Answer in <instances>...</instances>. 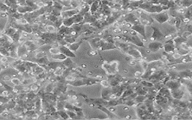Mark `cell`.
I'll use <instances>...</instances> for the list:
<instances>
[{"label": "cell", "instance_id": "obj_11", "mask_svg": "<svg viewBox=\"0 0 192 120\" xmlns=\"http://www.w3.org/2000/svg\"><path fill=\"white\" fill-rule=\"evenodd\" d=\"M80 12V9L79 8H71L66 11H62V14H61V17H62L63 19L65 18H68V17H72L74 16H75L76 14H79Z\"/></svg>", "mask_w": 192, "mask_h": 120}, {"label": "cell", "instance_id": "obj_16", "mask_svg": "<svg viewBox=\"0 0 192 120\" xmlns=\"http://www.w3.org/2000/svg\"><path fill=\"white\" fill-rule=\"evenodd\" d=\"M50 58L53 61H56V62H63L65 59H67V56L62 53H57V54H53V55H50Z\"/></svg>", "mask_w": 192, "mask_h": 120}, {"label": "cell", "instance_id": "obj_12", "mask_svg": "<svg viewBox=\"0 0 192 120\" xmlns=\"http://www.w3.org/2000/svg\"><path fill=\"white\" fill-rule=\"evenodd\" d=\"M169 16L166 12H160L155 16V20L159 23H164L169 20Z\"/></svg>", "mask_w": 192, "mask_h": 120}, {"label": "cell", "instance_id": "obj_31", "mask_svg": "<svg viewBox=\"0 0 192 120\" xmlns=\"http://www.w3.org/2000/svg\"><path fill=\"white\" fill-rule=\"evenodd\" d=\"M140 84L143 86V87H145V88H151V87H153L154 86V85H153V83H151V82H149V81H146V80H141L140 81Z\"/></svg>", "mask_w": 192, "mask_h": 120}, {"label": "cell", "instance_id": "obj_15", "mask_svg": "<svg viewBox=\"0 0 192 120\" xmlns=\"http://www.w3.org/2000/svg\"><path fill=\"white\" fill-rule=\"evenodd\" d=\"M101 5V1H98V0H97V1H95V2L90 5V11H89V12H90L92 14H95L98 11V10H99Z\"/></svg>", "mask_w": 192, "mask_h": 120}, {"label": "cell", "instance_id": "obj_8", "mask_svg": "<svg viewBox=\"0 0 192 120\" xmlns=\"http://www.w3.org/2000/svg\"><path fill=\"white\" fill-rule=\"evenodd\" d=\"M163 47H164V45L162 44V43H161L160 41H151L148 44L147 48L150 52L155 53V52H158L160 49H161Z\"/></svg>", "mask_w": 192, "mask_h": 120}, {"label": "cell", "instance_id": "obj_33", "mask_svg": "<svg viewBox=\"0 0 192 120\" xmlns=\"http://www.w3.org/2000/svg\"><path fill=\"white\" fill-rule=\"evenodd\" d=\"M11 82V83L14 84V86H18V85L22 84V80H20V79L18 78V77H12Z\"/></svg>", "mask_w": 192, "mask_h": 120}, {"label": "cell", "instance_id": "obj_35", "mask_svg": "<svg viewBox=\"0 0 192 120\" xmlns=\"http://www.w3.org/2000/svg\"><path fill=\"white\" fill-rule=\"evenodd\" d=\"M123 31H122V29L120 27H115L113 29V32L116 35H119L120 33H122Z\"/></svg>", "mask_w": 192, "mask_h": 120}, {"label": "cell", "instance_id": "obj_13", "mask_svg": "<svg viewBox=\"0 0 192 120\" xmlns=\"http://www.w3.org/2000/svg\"><path fill=\"white\" fill-rule=\"evenodd\" d=\"M112 89L110 87L109 88H104L101 90V98L106 101H109L110 99V96L112 95Z\"/></svg>", "mask_w": 192, "mask_h": 120}, {"label": "cell", "instance_id": "obj_22", "mask_svg": "<svg viewBox=\"0 0 192 120\" xmlns=\"http://www.w3.org/2000/svg\"><path fill=\"white\" fill-rule=\"evenodd\" d=\"M83 40H80V41H76V42H74V43H73V44H68V47L70 48V49H71L73 52L75 53V52L79 49V47H80V45L82 44V43H83Z\"/></svg>", "mask_w": 192, "mask_h": 120}, {"label": "cell", "instance_id": "obj_5", "mask_svg": "<svg viewBox=\"0 0 192 120\" xmlns=\"http://www.w3.org/2000/svg\"><path fill=\"white\" fill-rule=\"evenodd\" d=\"M126 54H128L130 57H131V58H133L136 60H138V61L143 59V56L141 53V52L135 47H131Z\"/></svg>", "mask_w": 192, "mask_h": 120}, {"label": "cell", "instance_id": "obj_2", "mask_svg": "<svg viewBox=\"0 0 192 120\" xmlns=\"http://www.w3.org/2000/svg\"><path fill=\"white\" fill-rule=\"evenodd\" d=\"M131 30L134 31L135 32H137L138 35H140L143 38V41L145 40L146 41H147V37H146V26L143 25L141 23H138L137 24H134L131 26V28L129 29Z\"/></svg>", "mask_w": 192, "mask_h": 120}, {"label": "cell", "instance_id": "obj_21", "mask_svg": "<svg viewBox=\"0 0 192 120\" xmlns=\"http://www.w3.org/2000/svg\"><path fill=\"white\" fill-rule=\"evenodd\" d=\"M62 63L65 67V68H70V69L74 68V64L73 61L71 60V58L67 57V59H65L63 62H62Z\"/></svg>", "mask_w": 192, "mask_h": 120}, {"label": "cell", "instance_id": "obj_32", "mask_svg": "<svg viewBox=\"0 0 192 120\" xmlns=\"http://www.w3.org/2000/svg\"><path fill=\"white\" fill-rule=\"evenodd\" d=\"M58 19H59V17H56V16H55V15H53V14H47V20H48L49 21L53 23H56Z\"/></svg>", "mask_w": 192, "mask_h": 120}, {"label": "cell", "instance_id": "obj_17", "mask_svg": "<svg viewBox=\"0 0 192 120\" xmlns=\"http://www.w3.org/2000/svg\"><path fill=\"white\" fill-rule=\"evenodd\" d=\"M83 80L86 83V86H91L96 83H100L101 80L97 77H86V78L83 77Z\"/></svg>", "mask_w": 192, "mask_h": 120}, {"label": "cell", "instance_id": "obj_25", "mask_svg": "<svg viewBox=\"0 0 192 120\" xmlns=\"http://www.w3.org/2000/svg\"><path fill=\"white\" fill-rule=\"evenodd\" d=\"M146 95H137L136 96V98L134 99L135 103L137 104H137H142L144 102V101L146 100Z\"/></svg>", "mask_w": 192, "mask_h": 120}, {"label": "cell", "instance_id": "obj_36", "mask_svg": "<svg viewBox=\"0 0 192 120\" xmlns=\"http://www.w3.org/2000/svg\"><path fill=\"white\" fill-rule=\"evenodd\" d=\"M11 78H12V77H11L8 76V75H4V76L2 77V80L3 82L11 81Z\"/></svg>", "mask_w": 192, "mask_h": 120}, {"label": "cell", "instance_id": "obj_4", "mask_svg": "<svg viewBox=\"0 0 192 120\" xmlns=\"http://www.w3.org/2000/svg\"><path fill=\"white\" fill-rule=\"evenodd\" d=\"M103 38L102 37L98 36L92 38L89 40V44L91 47L92 50H95L97 51H100L101 47V43H102Z\"/></svg>", "mask_w": 192, "mask_h": 120}, {"label": "cell", "instance_id": "obj_18", "mask_svg": "<svg viewBox=\"0 0 192 120\" xmlns=\"http://www.w3.org/2000/svg\"><path fill=\"white\" fill-rule=\"evenodd\" d=\"M45 31L47 32H50V33H55V32H58L59 29L55 26L53 25V24H45Z\"/></svg>", "mask_w": 192, "mask_h": 120}, {"label": "cell", "instance_id": "obj_28", "mask_svg": "<svg viewBox=\"0 0 192 120\" xmlns=\"http://www.w3.org/2000/svg\"><path fill=\"white\" fill-rule=\"evenodd\" d=\"M58 113H59V115L60 118L64 119H70V117H69V116L68 115L67 111H66L65 110H58Z\"/></svg>", "mask_w": 192, "mask_h": 120}, {"label": "cell", "instance_id": "obj_24", "mask_svg": "<svg viewBox=\"0 0 192 120\" xmlns=\"http://www.w3.org/2000/svg\"><path fill=\"white\" fill-rule=\"evenodd\" d=\"M77 38H78V37H77V36H72V35H69L65 36L64 40H65V41L68 44H73V43L76 42L77 40Z\"/></svg>", "mask_w": 192, "mask_h": 120}, {"label": "cell", "instance_id": "obj_37", "mask_svg": "<svg viewBox=\"0 0 192 120\" xmlns=\"http://www.w3.org/2000/svg\"><path fill=\"white\" fill-rule=\"evenodd\" d=\"M128 64L130 65H132V66H134V65H137V60L136 59H129V60H128Z\"/></svg>", "mask_w": 192, "mask_h": 120}, {"label": "cell", "instance_id": "obj_10", "mask_svg": "<svg viewBox=\"0 0 192 120\" xmlns=\"http://www.w3.org/2000/svg\"><path fill=\"white\" fill-rule=\"evenodd\" d=\"M60 52L63 54H65L67 57L69 58H75L76 55L74 53V52H73L70 48L68 47V45H60L59 47Z\"/></svg>", "mask_w": 192, "mask_h": 120}, {"label": "cell", "instance_id": "obj_23", "mask_svg": "<svg viewBox=\"0 0 192 120\" xmlns=\"http://www.w3.org/2000/svg\"><path fill=\"white\" fill-rule=\"evenodd\" d=\"M56 86V83H53L51 82H48V83L44 86V90L46 93H53V89Z\"/></svg>", "mask_w": 192, "mask_h": 120}, {"label": "cell", "instance_id": "obj_7", "mask_svg": "<svg viewBox=\"0 0 192 120\" xmlns=\"http://www.w3.org/2000/svg\"><path fill=\"white\" fill-rule=\"evenodd\" d=\"M152 31H153L152 35V36H151V38H150V40H151L152 41H161V40L164 39V35L161 33V32L159 30L158 28L155 27V26H152Z\"/></svg>", "mask_w": 192, "mask_h": 120}, {"label": "cell", "instance_id": "obj_3", "mask_svg": "<svg viewBox=\"0 0 192 120\" xmlns=\"http://www.w3.org/2000/svg\"><path fill=\"white\" fill-rule=\"evenodd\" d=\"M122 20L125 21L127 23H129L131 25H134V24H137L140 22L139 17L136 16L133 12H128L126 14L123 15Z\"/></svg>", "mask_w": 192, "mask_h": 120}, {"label": "cell", "instance_id": "obj_6", "mask_svg": "<svg viewBox=\"0 0 192 120\" xmlns=\"http://www.w3.org/2000/svg\"><path fill=\"white\" fill-rule=\"evenodd\" d=\"M138 17H139V19H140V22L141 23H143L145 26H149L154 22V20L152 18V17L149 16V14L145 12V11H143Z\"/></svg>", "mask_w": 192, "mask_h": 120}, {"label": "cell", "instance_id": "obj_26", "mask_svg": "<svg viewBox=\"0 0 192 120\" xmlns=\"http://www.w3.org/2000/svg\"><path fill=\"white\" fill-rule=\"evenodd\" d=\"M74 19L75 24H80L84 20V16H83L79 13V14H76L75 16H74Z\"/></svg>", "mask_w": 192, "mask_h": 120}, {"label": "cell", "instance_id": "obj_29", "mask_svg": "<svg viewBox=\"0 0 192 120\" xmlns=\"http://www.w3.org/2000/svg\"><path fill=\"white\" fill-rule=\"evenodd\" d=\"M48 52H49V53H50V55L57 54V53H61L59 47H51L50 48V50H48Z\"/></svg>", "mask_w": 192, "mask_h": 120}, {"label": "cell", "instance_id": "obj_1", "mask_svg": "<svg viewBox=\"0 0 192 120\" xmlns=\"http://www.w3.org/2000/svg\"><path fill=\"white\" fill-rule=\"evenodd\" d=\"M118 65H119V62H117V61H113L110 63H108L107 61H104L103 62L101 67L106 71V73L108 75H110V74H117V72L119 71Z\"/></svg>", "mask_w": 192, "mask_h": 120}, {"label": "cell", "instance_id": "obj_30", "mask_svg": "<svg viewBox=\"0 0 192 120\" xmlns=\"http://www.w3.org/2000/svg\"><path fill=\"white\" fill-rule=\"evenodd\" d=\"M139 62H140V66L142 67L143 70L144 71H146V70H147V68H148V67H149V62H146V61L144 59V58H143V59L140 60V61H139Z\"/></svg>", "mask_w": 192, "mask_h": 120}, {"label": "cell", "instance_id": "obj_20", "mask_svg": "<svg viewBox=\"0 0 192 120\" xmlns=\"http://www.w3.org/2000/svg\"><path fill=\"white\" fill-rule=\"evenodd\" d=\"M68 84H70L74 87H80V86H86V83L83 80V78H80V79H77L74 81L71 82V83H68Z\"/></svg>", "mask_w": 192, "mask_h": 120}, {"label": "cell", "instance_id": "obj_19", "mask_svg": "<svg viewBox=\"0 0 192 120\" xmlns=\"http://www.w3.org/2000/svg\"><path fill=\"white\" fill-rule=\"evenodd\" d=\"M74 24H75V22H74V17L63 19V26H65L66 27L71 28L74 25Z\"/></svg>", "mask_w": 192, "mask_h": 120}, {"label": "cell", "instance_id": "obj_34", "mask_svg": "<svg viewBox=\"0 0 192 120\" xmlns=\"http://www.w3.org/2000/svg\"><path fill=\"white\" fill-rule=\"evenodd\" d=\"M101 85L102 87L104 88H109V87H111L110 86V82L108 80H104V79H102L100 82Z\"/></svg>", "mask_w": 192, "mask_h": 120}, {"label": "cell", "instance_id": "obj_14", "mask_svg": "<svg viewBox=\"0 0 192 120\" xmlns=\"http://www.w3.org/2000/svg\"><path fill=\"white\" fill-rule=\"evenodd\" d=\"M33 11H35V10L32 7L27 5H23V6H19L18 5V7H17V12H19L20 14H22L23 15H25L26 14H29V13H32Z\"/></svg>", "mask_w": 192, "mask_h": 120}, {"label": "cell", "instance_id": "obj_9", "mask_svg": "<svg viewBox=\"0 0 192 120\" xmlns=\"http://www.w3.org/2000/svg\"><path fill=\"white\" fill-rule=\"evenodd\" d=\"M115 44L116 45L119 50H120L122 52H123L125 54L127 53V52L128 51V50L131 47V45L129 43H126L119 40H115Z\"/></svg>", "mask_w": 192, "mask_h": 120}, {"label": "cell", "instance_id": "obj_27", "mask_svg": "<svg viewBox=\"0 0 192 120\" xmlns=\"http://www.w3.org/2000/svg\"><path fill=\"white\" fill-rule=\"evenodd\" d=\"M45 56H47V53L44 50H40V51H37L34 53V58L35 59H41V58H44Z\"/></svg>", "mask_w": 192, "mask_h": 120}]
</instances>
